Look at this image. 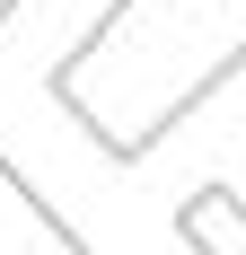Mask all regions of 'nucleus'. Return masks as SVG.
<instances>
[]
</instances>
